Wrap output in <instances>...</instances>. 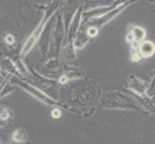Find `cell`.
<instances>
[{
  "label": "cell",
  "instance_id": "obj_15",
  "mask_svg": "<svg viewBox=\"0 0 155 144\" xmlns=\"http://www.w3.org/2000/svg\"><path fill=\"white\" fill-rule=\"evenodd\" d=\"M155 88V74H153V76L151 78V81L149 83V87H148V91L152 92V90Z\"/></svg>",
  "mask_w": 155,
  "mask_h": 144
},
{
  "label": "cell",
  "instance_id": "obj_7",
  "mask_svg": "<svg viewBox=\"0 0 155 144\" xmlns=\"http://www.w3.org/2000/svg\"><path fill=\"white\" fill-rule=\"evenodd\" d=\"M81 4L82 3H80L79 0H67V3L65 5V7H64L63 15H62L63 21L65 23V27L67 30L68 29L71 20L73 19L74 15L76 14Z\"/></svg>",
  "mask_w": 155,
  "mask_h": 144
},
{
  "label": "cell",
  "instance_id": "obj_6",
  "mask_svg": "<svg viewBox=\"0 0 155 144\" xmlns=\"http://www.w3.org/2000/svg\"><path fill=\"white\" fill-rule=\"evenodd\" d=\"M84 12V6L83 4L80 5V7L77 11L76 14L74 15L73 19L71 20V25H69L68 29L67 30V35H68V43H71L73 42L74 39H75L76 35L82 26V15Z\"/></svg>",
  "mask_w": 155,
  "mask_h": 144
},
{
  "label": "cell",
  "instance_id": "obj_14",
  "mask_svg": "<svg viewBox=\"0 0 155 144\" xmlns=\"http://www.w3.org/2000/svg\"><path fill=\"white\" fill-rule=\"evenodd\" d=\"M51 115H52L53 118H59V117L62 115V111H61V110H59V109H55V110H52Z\"/></svg>",
  "mask_w": 155,
  "mask_h": 144
},
{
  "label": "cell",
  "instance_id": "obj_11",
  "mask_svg": "<svg viewBox=\"0 0 155 144\" xmlns=\"http://www.w3.org/2000/svg\"><path fill=\"white\" fill-rule=\"evenodd\" d=\"M75 51H76V49L73 46V42H71V43H68V45L65 47V51H64V53H65V57L68 62H71L74 60V58L76 56Z\"/></svg>",
  "mask_w": 155,
  "mask_h": 144
},
{
  "label": "cell",
  "instance_id": "obj_4",
  "mask_svg": "<svg viewBox=\"0 0 155 144\" xmlns=\"http://www.w3.org/2000/svg\"><path fill=\"white\" fill-rule=\"evenodd\" d=\"M147 32L142 26L131 24L128 26L127 33L125 36V40L130 45L131 50H137L141 42L146 40Z\"/></svg>",
  "mask_w": 155,
  "mask_h": 144
},
{
  "label": "cell",
  "instance_id": "obj_13",
  "mask_svg": "<svg viewBox=\"0 0 155 144\" xmlns=\"http://www.w3.org/2000/svg\"><path fill=\"white\" fill-rule=\"evenodd\" d=\"M14 139L17 140V141H23L24 140V135L22 133H20L19 131H17L14 134Z\"/></svg>",
  "mask_w": 155,
  "mask_h": 144
},
{
  "label": "cell",
  "instance_id": "obj_8",
  "mask_svg": "<svg viewBox=\"0 0 155 144\" xmlns=\"http://www.w3.org/2000/svg\"><path fill=\"white\" fill-rule=\"evenodd\" d=\"M91 40H92V39L88 36L86 28L81 26L78 34L76 35L75 39L73 40V46L76 50H81L89 43Z\"/></svg>",
  "mask_w": 155,
  "mask_h": 144
},
{
  "label": "cell",
  "instance_id": "obj_5",
  "mask_svg": "<svg viewBox=\"0 0 155 144\" xmlns=\"http://www.w3.org/2000/svg\"><path fill=\"white\" fill-rule=\"evenodd\" d=\"M127 1H129V0H115L113 3H111L110 5H108V6L95 8V9H92L89 11H84L83 15H82V24L87 23L90 19L101 17V15L111 12V11H113V10L117 9V7H120V5L126 3Z\"/></svg>",
  "mask_w": 155,
  "mask_h": 144
},
{
  "label": "cell",
  "instance_id": "obj_3",
  "mask_svg": "<svg viewBox=\"0 0 155 144\" xmlns=\"http://www.w3.org/2000/svg\"><path fill=\"white\" fill-rule=\"evenodd\" d=\"M124 87L133 94L137 95L139 98L146 99L148 97L149 84H147L145 80L138 77L135 74H129V75L127 76L125 80Z\"/></svg>",
  "mask_w": 155,
  "mask_h": 144
},
{
  "label": "cell",
  "instance_id": "obj_10",
  "mask_svg": "<svg viewBox=\"0 0 155 144\" xmlns=\"http://www.w3.org/2000/svg\"><path fill=\"white\" fill-rule=\"evenodd\" d=\"M114 1L115 0H83L82 4L84 6V11H89L95 8L108 6Z\"/></svg>",
  "mask_w": 155,
  "mask_h": 144
},
{
  "label": "cell",
  "instance_id": "obj_1",
  "mask_svg": "<svg viewBox=\"0 0 155 144\" xmlns=\"http://www.w3.org/2000/svg\"><path fill=\"white\" fill-rule=\"evenodd\" d=\"M100 106L104 109L128 110L143 111L145 108L133 96L121 91H108L103 94L100 99Z\"/></svg>",
  "mask_w": 155,
  "mask_h": 144
},
{
  "label": "cell",
  "instance_id": "obj_12",
  "mask_svg": "<svg viewBox=\"0 0 155 144\" xmlns=\"http://www.w3.org/2000/svg\"><path fill=\"white\" fill-rule=\"evenodd\" d=\"M131 61L134 62H138L142 60V57L140 55V53H139L138 49L137 50H132V53H131Z\"/></svg>",
  "mask_w": 155,
  "mask_h": 144
},
{
  "label": "cell",
  "instance_id": "obj_9",
  "mask_svg": "<svg viewBox=\"0 0 155 144\" xmlns=\"http://www.w3.org/2000/svg\"><path fill=\"white\" fill-rule=\"evenodd\" d=\"M138 51L140 53L142 59L150 58L155 54V43L152 40H145L139 45Z\"/></svg>",
  "mask_w": 155,
  "mask_h": 144
},
{
  "label": "cell",
  "instance_id": "obj_16",
  "mask_svg": "<svg viewBox=\"0 0 155 144\" xmlns=\"http://www.w3.org/2000/svg\"><path fill=\"white\" fill-rule=\"evenodd\" d=\"M5 40H6V42L8 44H13L15 42V39H14V37L12 35H8L6 37V39H5Z\"/></svg>",
  "mask_w": 155,
  "mask_h": 144
},
{
  "label": "cell",
  "instance_id": "obj_2",
  "mask_svg": "<svg viewBox=\"0 0 155 144\" xmlns=\"http://www.w3.org/2000/svg\"><path fill=\"white\" fill-rule=\"evenodd\" d=\"M137 1H138V0H129V1H127L126 3L120 5V6L117 7V9L111 11V12L107 13V14H105L103 15H101V17L90 19L87 23L82 24V25H89V26H92V27L99 30L100 28L104 27L106 24H108L109 22H111V21L113 20L114 18H116L117 15H119L120 14H121L126 8L129 7L130 5L134 4Z\"/></svg>",
  "mask_w": 155,
  "mask_h": 144
}]
</instances>
